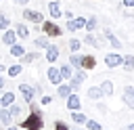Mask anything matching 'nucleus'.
Masks as SVG:
<instances>
[{
    "instance_id": "nucleus-1",
    "label": "nucleus",
    "mask_w": 134,
    "mask_h": 130,
    "mask_svg": "<svg viewBox=\"0 0 134 130\" xmlns=\"http://www.w3.org/2000/svg\"><path fill=\"white\" fill-rule=\"evenodd\" d=\"M29 107H31V113L21 122V126L25 128V130H42L44 128V120H42V113H40V107L31 101V103H27Z\"/></svg>"
},
{
    "instance_id": "nucleus-28",
    "label": "nucleus",
    "mask_w": 134,
    "mask_h": 130,
    "mask_svg": "<svg viewBox=\"0 0 134 130\" xmlns=\"http://www.w3.org/2000/svg\"><path fill=\"white\" fill-rule=\"evenodd\" d=\"M96 25H98V19L92 15V17H88V19H86V25H84V29H86V31H94V29H96Z\"/></svg>"
},
{
    "instance_id": "nucleus-15",
    "label": "nucleus",
    "mask_w": 134,
    "mask_h": 130,
    "mask_svg": "<svg viewBox=\"0 0 134 130\" xmlns=\"http://www.w3.org/2000/svg\"><path fill=\"white\" fill-rule=\"evenodd\" d=\"M2 42H4L6 46H13V44L17 42V34H15V29H4V31H2Z\"/></svg>"
},
{
    "instance_id": "nucleus-5",
    "label": "nucleus",
    "mask_w": 134,
    "mask_h": 130,
    "mask_svg": "<svg viewBox=\"0 0 134 130\" xmlns=\"http://www.w3.org/2000/svg\"><path fill=\"white\" fill-rule=\"evenodd\" d=\"M84 25H86V17H73V19H67L65 29L67 31H77V29H84Z\"/></svg>"
},
{
    "instance_id": "nucleus-40",
    "label": "nucleus",
    "mask_w": 134,
    "mask_h": 130,
    "mask_svg": "<svg viewBox=\"0 0 134 130\" xmlns=\"http://www.w3.org/2000/svg\"><path fill=\"white\" fill-rule=\"evenodd\" d=\"M4 84H6V82H4V78H2V73H0V88H4Z\"/></svg>"
},
{
    "instance_id": "nucleus-36",
    "label": "nucleus",
    "mask_w": 134,
    "mask_h": 130,
    "mask_svg": "<svg viewBox=\"0 0 134 130\" xmlns=\"http://www.w3.org/2000/svg\"><path fill=\"white\" fill-rule=\"evenodd\" d=\"M50 103H52V96H50V94H44V96L40 99V105H50Z\"/></svg>"
},
{
    "instance_id": "nucleus-42",
    "label": "nucleus",
    "mask_w": 134,
    "mask_h": 130,
    "mask_svg": "<svg viewBox=\"0 0 134 130\" xmlns=\"http://www.w3.org/2000/svg\"><path fill=\"white\" fill-rule=\"evenodd\" d=\"M6 130H17V128H15V126H13V124H10V126H8V128H6Z\"/></svg>"
},
{
    "instance_id": "nucleus-27",
    "label": "nucleus",
    "mask_w": 134,
    "mask_h": 130,
    "mask_svg": "<svg viewBox=\"0 0 134 130\" xmlns=\"http://www.w3.org/2000/svg\"><path fill=\"white\" fill-rule=\"evenodd\" d=\"M59 71H61V78H63V80H69V78L73 75V67H71L69 63H67V65H61Z\"/></svg>"
},
{
    "instance_id": "nucleus-30",
    "label": "nucleus",
    "mask_w": 134,
    "mask_h": 130,
    "mask_svg": "<svg viewBox=\"0 0 134 130\" xmlns=\"http://www.w3.org/2000/svg\"><path fill=\"white\" fill-rule=\"evenodd\" d=\"M8 25H10V19H8V15L0 10V31H4V29H8Z\"/></svg>"
},
{
    "instance_id": "nucleus-21",
    "label": "nucleus",
    "mask_w": 134,
    "mask_h": 130,
    "mask_svg": "<svg viewBox=\"0 0 134 130\" xmlns=\"http://www.w3.org/2000/svg\"><path fill=\"white\" fill-rule=\"evenodd\" d=\"M86 94H88V99H90V101H96V103L103 99V92H100V88H98V86H90Z\"/></svg>"
},
{
    "instance_id": "nucleus-13",
    "label": "nucleus",
    "mask_w": 134,
    "mask_h": 130,
    "mask_svg": "<svg viewBox=\"0 0 134 130\" xmlns=\"http://www.w3.org/2000/svg\"><path fill=\"white\" fill-rule=\"evenodd\" d=\"M19 59H21V65H27V63H36V61H40V52H38V50H34V52H23Z\"/></svg>"
},
{
    "instance_id": "nucleus-35",
    "label": "nucleus",
    "mask_w": 134,
    "mask_h": 130,
    "mask_svg": "<svg viewBox=\"0 0 134 130\" xmlns=\"http://www.w3.org/2000/svg\"><path fill=\"white\" fill-rule=\"evenodd\" d=\"M54 130H69V126H67L63 120H57V122H54Z\"/></svg>"
},
{
    "instance_id": "nucleus-24",
    "label": "nucleus",
    "mask_w": 134,
    "mask_h": 130,
    "mask_svg": "<svg viewBox=\"0 0 134 130\" xmlns=\"http://www.w3.org/2000/svg\"><path fill=\"white\" fill-rule=\"evenodd\" d=\"M121 67H124L126 71H134V55H126V57L121 59Z\"/></svg>"
},
{
    "instance_id": "nucleus-39",
    "label": "nucleus",
    "mask_w": 134,
    "mask_h": 130,
    "mask_svg": "<svg viewBox=\"0 0 134 130\" xmlns=\"http://www.w3.org/2000/svg\"><path fill=\"white\" fill-rule=\"evenodd\" d=\"M15 4H19V6H27L29 4V0H13Z\"/></svg>"
},
{
    "instance_id": "nucleus-17",
    "label": "nucleus",
    "mask_w": 134,
    "mask_h": 130,
    "mask_svg": "<svg viewBox=\"0 0 134 130\" xmlns=\"http://www.w3.org/2000/svg\"><path fill=\"white\" fill-rule=\"evenodd\" d=\"M96 67V59L92 55H82V69H94Z\"/></svg>"
},
{
    "instance_id": "nucleus-29",
    "label": "nucleus",
    "mask_w": 134,
    "mask_h": 130,
    "mask_svg": "<svg viewBox=\"0 0 134 130\" xmlns=\"http://www.w3.org/2000/svg\"><path fill=\"white\" fill-rule=\"evenodd\" d=\"M8 52H10L13 57H21V55L25 52V46H23V44H17V42H15V44H13L10 48H8Z\"/></svg>"
},
{
    "instance_id": "nucleus-19",
    "label": "nucleus",
    "mask_w": 134,
    "mask_h": 130,
    "mask_svg": "<svg viewBox=\"0 0 134 130\" xmlns=\"http://www.w3.org/2000/svg\"><path fill=\"white\" fill-rule=\"evenodd\" d=\"M71 92H73V90H71L69 84H63V82H61V84L57 86V96H59V99H67Z\"/></svg>"
},
{
    "instance_id": "nucleus-22",
    "label": "nucleus",
    "mask_w": 134,
    "mask_h": 130,
    "mask_svg": "<svg viewBox=\"0 0 134 130\" xmlns=\"http://www.w3.org/2000/svg\"><path fill=\"white\" fill-rule=\"evenodd\" d=\"M13 103H15V94H13L10 90L4 92V94H0V105H2V107H10Z\"/></svg>"
},
{
    "instance_id": "nucleus-45",
    "label": "nucleus",
    "mask_w": 134,
    "mask_h": 130,
    "mask_svg": "<svg viewBox=\"0 0 134 130\" xmlns=\"http://www.w3.org/2000/svg\"><path fill=\"white\" fill-rule=\"evenodd\" d=\"M0 2H2V0H0Z\"/></svg>"
},
{
    "instance_id": "nucleus-16",
    "label": "nucleus",
    "mask_w": 134,
    "mask_h": 130,
    "mask_svg": "<svg viewBox=\"0 0 134 130\" xmlns=\"http://www.w3.org/2000/svg\"><path fill=\"white\" fill-rule=\"evenodd\" d=\"M0 124H2L4 128H8V126L13 124V115H10L8 107H2V109H0Z\"/></svg>"
},
{
    "instance_id": "nucleus-44",
    "label": "nucleus",
    "mask_w": 134,
    "mask_h": 130,
    "mask_svg": "<svg viewBox=\"0 0 134 130\" xmlns=\"http://www.w3.org/2000/svg\"><path fill=\"white\" fill-rule=\"evenodd\" d=\"M75 130H82V128H75Z\"/></svg>"
},
{
    "instance_id": "nucleus-2",
    "label": "nucleus",
    "mask_w": 134,
    "mask_h": 130,
    "mask_svg": "<svg viewBox=\"0 0 134 130\" xmlns=\"http://www.w3.org/2000/svg\"><path fill=\"white\" fill-rule=\"evenodd\" d=\"M40 25H42V31H44L48 38H61V36H63V29H61L52 19H44Z\"/></svg>"
},
{
    "instance_id": "nucleus-23",
    "label": "nucleus",
    "mask_w": 134,
    "mask_h": 130,
    "mask_svg": "<svg viewBox=\"0 0 134 130\" xmlns=\"http://www.w3.org/2000/svg\"><path fill=\"white\" fill-rule=\"evenodd\" d=\"M69 65H71L73 69H82V55L71 52V55H69Z\"/></svg>"
},
{
    "instance_id": "nucleus-20",
    "label": "nucleus",
    "mask_w": 134,
    "mask_h": 130,
    "mask_svg": "<svg viewBox=\"0 0 134 130\" xmlns=\"http://www.w3.org/2000/svg\"><path fill=\"white\" fill-rule=\"evenodd\" d=\"M15 34H17V38H29V27L25 25V23H17L15 25Z\"/></svg>"
},
{
    "instance_id": "nucleus-10",
    "label": "nucleus",
    "mask_w": 134,
    "mask_h": 130,
    "mask_svg": "<svg viewBox=\"0 0 134 130\" xmlns=\"http://www.w3.org/2000/svg\"><path fill=\"white\" fill-rule=\"evenodd\" d=\"M48 15H50V19H52V21H57V19H61V17H63V10H61V4H59L57 0H52V2H48Z\"/></svg>"
},
{
    "instance_id": "nucleus-34",
    "label": "nucleus",
    "mask_w": 134,
    "mask_h": 130,
    "mask_svg": "<svg viewBox=\"0 0 134 130\" xmlns=\"http://www.w3.org/2000/svg\"><path fill=\"white\" fill-rule=\"evenodd\" d=\"M84 126H86L88 130H103V126H100L98 122H94V120H86V122H84Z\"/></svg>"
},
{
    "instance_id": "nucleus-6",
    "label": "nucleus",
    "mask_w": 134,
    "mask_h": 130,
    "mask_svg": "<svg viewBox=\"0 0 134 130\" xmlns=\"http://www.w3.org/2000/svg\"><path fill=\"white\" fill-rule=\"evenodd\" d=\"M44 50H46V55H44V59H46V61H48L50 65H54V63L59 61V55H61V50H59V46H57V44H48V46H46Z\"/></svg>"
},
{
    "instance_id": "nucleus-7",
    "label": "nucleus",
    "mask_w": 134,
    "mask_h": 130,
    "mask_svg": "<svg viewBox=\"0 0 134 130\" xmlns=\"http://www.w3.org/2000/svg\"><path fill=\"white\" fill-rule=\"evenodd\" d=\"M46 78H48V82H50V84H54V86H59V84L63 82L61 71H59V67H57V65H50V67L46 69Z\"/></svg>"
},
{
    "instance_id": "nucleus-11",
    "label": "nucleus",
    "mask_w": 134,
    "mask_h": 130,
    "mask_svg": "<svg viewBox=\"0 0 134 130\" xmlns=\"http://www.w3.org/2000/svg\"><path fill=\"white\" fill-rule=\"evenodd\" d=\"M80 107H82V101H80V94H75V92H71V94L67 96V109H69V111H80Z\"/></svg>"
},
{
    "instance_id": "nucleus-37",
    "label": "nucleus",
    "mask_w": 134,
    "mask_h": 130,
    "mask_svg": "<svg viewBox=\"0 0 134 130\" xmlns=\"http://www.w3.org/2000/svg\"><path fill=\"white\" fill-rule=\"evenodd\" d=\"M121 4L128 6V8H134V0H121Z\"/></svg>"
},
{
    "instance_id": "nucleus-3",
    "label": "nucleus",
    "mask_w": 134,
    "mask_h": 130,
    "mask_svg": "<svg viewBox=\"0 0 134 130\" xmlns=\"http://www.w3.org/2000/svg\"><path fill=\"white\" fill-rule=\"evenodd\" d=\"M23 19L29 21V23L40 25V23L44 21V15H42L40 10H36V8H27V6H23Z\"/></svg>"
},
{
    "instance_id": "nucleus-43",
    "label": "nucleus",
    "mask_w": 134,
    "mask_h": 130,
    "mask_svg": "<svg viewBox=\"0 0 134 130\" xmlns=\"http://www.w3.org/2000/svg\"><path fill=\"white\" fill-rule=\"evenodd\" d=\"M128 130H134V122H132V124H130V126H128Z\"/></svg>"
},
{
    "instance_id": "nucleus-14",
    "label": "nucleus",
    "mask_w": 134,
    "mask_h": 130,
    "mask_svg": "<svg viewBox=\"0 0 134 130\" xmlns=\"http://www.w3.org/2000/svg\"><path fill=\"white\" fill-rule=\"evenodd\" d=\"M124 103L130 109H134V86H126L124 88Z\"/></svg>"
},
{
    "instance_id": "nucleus-9",
    "label": "nucleus",
    "mask_w": 134,
    "mask_h": 130,
    "mask_svg": "<svg viewBox=\"0 0 134 130\" xmlns=\"http://www.w3.org/2000/svg\"><path fill=\"white\" fill-rule=\"evenodd\" d=\"M19 92H21V96L25 99V103H31V101H34V96L38 94V92H36V88H34V86H29V84H19Z\"/></svg>"
},
{
    "instance_id": "nucleus-4",
    "label": "nucleus",
    "mask_w": 134,
    "mask_h": 130,
    "mask_svg": "<svg viewBox=\"0 0 134 130\" xmlns=\"http://www.w3.org/2000/svg\"><path fill=\"white\" fill-rule=\"evenodd\" d=\"M86 82V69H75V73L69 78V86H71V90H80V86Z\"/></svg>"
},
{
    "instance_id": "nucleus-26",
    "label": "nucleus",
    "mask_w": 134,
    "mask_h": 130,
    "mask_svg": "<svg viewBox=\"0 0 134 130\" xmlns=\"http://www.w3.org/2000/svg\"><path fill=\"white\" fill-rule=\"evenodd\" d=\"M6 71H8V75H10V78H17V75H19V73L23 71V65H21V63L8 65V67H6Z\"/></svg>"
},
{
    "instance_id": "nucleus-25",
    "label": "nucleus",
    "mask_w": 134,
    "mask_h": 130,
    "mask_svg": "<svg viewBox=\"0 0 134 130\" xmlns=\"http://www.w3.org/2000/svg\"><path fill=\"white\" fill-rule=\"evenodd\" d=\"M50 44V40H48V36L44 34V36H38V38H34V46L36 48H46Z\"/></svg>"
},
{
    "instance_id": "nucleus-32",
    "label": "nucleus",
    "mask_w": 134,
    "mask_h": 130,
    "mask_svg": "<svg viewBox=\"0 0 134 130\" xmlns=\"http://www.w3.org/2000/svg\"><path fill=\"white\" fill-rule=\"evenodd\" d=\"M71 120H73L75 124H84V122H86L88 117H86V115H84L82 111H71Z\"/></svg>"
},
{
    "instance_id": "nucleus-31",
    "label": "nucleus",
    "mask_w": 134,
    "mask_h": 130,
    "mask_svg": "<svg viewBox=\"0 0 134 130\" xmlns=\"http://www.w3.org/2000/svg\"><path fill=\"white\" fill-rule=\"evenodd\" d=\"M67 44H69V50H71V52H77V50L82 48V40H77V38H71Z\"/></svg>"
},
{
    "instance_id": "nucleus-8",
    "label": "nucleus",
    "mask_w": 134,
    "mask_h": 130,
    "mask_svg": "<svg viewBox=\"0 0 134 130\" xmlns=\"http://www.w3.org/2000/svg\"><path fill=\"white\" fill-rule=\"evenodd\" d=\"M121 55L119 52H109V55H105V65L109 67V69H115V67H119L121 65Z\"/></svg>"
},
{
    "instance_id": "nucleus-38",
    "label": "nucleus",
    "mask_w": 134,
    "mask_h": 130,
    "mask_svg": "<svg viewBox=\"0 0 134 130\" xmlns=\"http://www.w3.org/2000/svg\"><path fill=\"white\" fill-rule=\"evenodd\" d=\"M63 17H65V19H73V17H75V15H73V13H71V10H63Z\"/></svg>"
},
{
    "instance_id": "nucleus-18",
    "label": "nucleus",
    "mask_w": 134,
    "mask_h": 130,
    "mask_svg": "<svg viewBox=\"0 0 134 130\" xmlns=\"http://www.w3.org/2000/svg\"><path fill=\"white\" fill-rule=\"evenodd\" d=\"M98 88H100L103 96H111V94H113V90H115V86H113V82H111V80H103Z\"/></svg>"
},
{
    "instance_id": "nucleus-33",
    "label": "nucleus",
    "mask_w": 134,
    "mask_h": 130,
    "mask_svg": "<svg viewBox=\"0 0 134 130\" xmlns=\"http://www.w3.org/2000/svg\"><path fill=\"white\" fill-rule=\"evenodd\" d=\"M8 111H10V115H13V120H19V117H21V111H23V109H21L19 105H15V103H13V105L8 107Z\"/></svg>"
},
{
    "instance_id": "nucleus-41",
    "label": "nucleus",
    "mask_w": 134,
    "mask_h": 130,
    "mask_svg": "<svg viewBox=\"0 0 134 130\" xmlns=\"http://www.w3.org/2000/svg\"><path fill=\"white\" fill-rule=\"evenodd\" d=\"M4 71H6V65H2V63H0V73H4Z\"/></svg>"
},
{
    "instance_id": "nucleus-12",
    "label": "nucleus",
    "mask_w": 134,
    "mask_h": 130,
    "mask_svg": "<svg viewBox=\"0 0 134 130\" xmlns=\"http://www.w3.org/2000/svg\"><path fill=\"white\" fill-rule=\"evenodd\" d=\"M105 38H107V42H109V44H111L115 50H119V48L124 46V44H121V40H119V38H117V36H115L111 29H105Z\"/></svg>"
}]
</instances>
